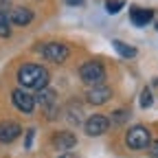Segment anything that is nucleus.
Instances as JSON below:
<instances>
[{"label": "nucleus", "mask_w": 158, "mask_h": 158, "mask_svg": "<svg viewBox=\"0 0 158 158\" xmlns=\"http://www.w3.org/2000/svg\"><path fill=\"white\" fill-rule=\"evenodd\" d=\"M48 70L40 64H22L18 68V84L24 90H42L48 86Z\"/></svg>", "instance_id": "1"}, {"label": "nucleus", "mask_w": 158, "mask_h": 158, "mask_svg": "<svg viewBox=\"0 0 158 158\" xmlns=\"http://www.w3.org/2000/svg\"><path fill=\"white\" fill-rule=\"evenodd\" d=\"M125 145L130 149H136V152H141V149H147L152 145V132L145 127V125H134L125 132Z\"/></svg>", "instance_id": "2"}, {"label": "nucleus", "mask_w": 158, "mask_h": 158, "mask_svg": "<svg viewBox=\"0 0 158 158\" xmlns=\"http://www.w3.org/2000/svg\"><path fill=\"white\" fill-rule=\"evenodd\" d=\"M79 77L86 86H99L106 81V68L101 62H86L79 68Z\"/></svg>", "instance_id": "3"}, {"label": "nucleus", "mask_w": 158, "mask_h": 158, "mask_svg": "<svg viewBox=\"0 0 158 158\" xmlns=\"http://www.w3.org/2000/svg\"><path fill=\"white\" fill-rule=\"evenodd\" d=\"M40 53H42V57L46 59V62H53V64H64L68 55H70V48L62 42H48L44 44L42 48H40Z\"/></svg>", "instance_id": "4"}, {"label": "nucleus", "mask_w": 158, "mask_h": 158, "mask_svg": "<svg viewBox=\"0 0 158 158\" xmlns=\"http://www.w3.org/2000/svg\"><path fill=\"white\" fill-rule=\"evenodd\" d=\"M11 101H13V106L20 112H24V114H33V110H35V97L29 94L24 88H15L11 92Z\"/></svg>", "instance_id": "5"}, {"label": "nucleus", "mask_w": 158, "mask_h": 158, "mask_svg": "<svg viewBox=\"0 0 158 158\" xmlns=\"http://www.w3.org/2000/svg\"><path fill=\"white\" fill-rule=\"evenodd\" d=\"M112 99V88L103 86V84H99V86H88L86 90V101L90 106H103L108 103Z\"/></svg>", "instance_id": "6"}, {"label": "nucleus", "mask_w": 158, "mask_h": 158, "mask_svg": "<svg viewBox=\"0 0 158 158\" xmlns=\"http://www.w3.org/2000/svg\"><path fill=\"white\" fill-rule=\"evenodd\" d=\"M84 130H86L88 136H103L110 130V121H108V116H103V114H92L84 123Z\"/></svg>", "instance_id": "7"}, {"label": "nucleus", "mask_w": 158, "mask_h": 158, "mask_svg": "<svg viewBox=\"0 0 158 158\" xmlns=\"http://www.w3.org/2000/svg\"><path fill=\"white\" fill-rule=\"evenodd\" d=\"M20 134H22V125H20L18 121H2L0 123V143L2 145L13 143Z\"/></svg>", "instance_id": "8"}, {"label": "nucleus", "mask_w": 158, "mask_h": 158, "mask_svg": "<svg viewBox=\"0 0 158 158\" xmlns=\"http://www.w3.org/2000/svg\"><path fill=\"white\" fill-rule=\"evenodd\" d=\"M75 145H77V136H75L73 132H68V130L57 132V134L53 136V147L59 149V152H68V149H73Z\"/></svg>", "instance_id": "9"}, {"label": "nucleus", "mask_w": 158, "mask_h": 158, "mask_svg": "<svg viewBox=\"0 0 158 158\" xmlns=\"http://www.w3.org/2000/svg\"><path fill=\"white\" fill-rule=\"evenodd\" d=\"M31 20H33V11L27 9V7H15L9 15V22L15 24V27H27Z\"/></svg>", "instance_id": "10"}, {"label": "nucleus", "mask_w": 158, "mask_h": 158, "mask_svg": "<svg viewBox=\"0 0 158 158\" xmlns=\"http://www.w3.org/2000/svg\"><path fill=\"white\" fill-rule=\"evenodd\" d=\"M152 11L149 9H141V7H132L130 9V20L134 27H147V22L152 20Z\"/></svg>", "instance_id": "11"}, {"label": "nucleus", "mask_w": 158, "mask_h": 158, "mask_svg": "<svg viewBox=\"0 0 158 158\" xmlns=\"http://www.w3.org/2000/svg\"><path fill=\"white\" fill-rule=\"evenodd\" d=\"M55 97H57V92H55V90H51V88L46 86V88L40 90V94L35 97V103H40L44 110H48V108L57 106V99H55Z\"/></svg>", "instance_id": "12"}, {"label": "nucleus", "mask_w": 158, "mask_h": 158, "mask_svg": "<svg viewBox=\"0 0 158 158\" xmlns=\"http://www.w3.org/2000/svg\"><path fill=\"white\" fill-rule=\"evenodd\" d=\"M112 46L116 48V53H118V55H121V57H125V59L136 57V48H134V46H130V44H125V42H121V40H114V42H112Z\"/></svg>", "instance_id": "13"}, {"label": "nucleus", "mask_w": 158, "mask_h": 158, "mask_svg": "<svg viewBox=\"0 0 158 158\" xmlns=\"http://www.w3.org/2000/svg\"><path fill=\"white\" fill-rule=\"evenodd\" d=\"M11 35V22L7 13H0V37H9Z\"/></svg>", "instance_id": "14"}, {"label": "nucleus", "mask_w": 158, "mask_h": 158, "mask_svg": "<svg viewBox=\"0 0 158 158\" xmlns=\"http://www.w3.org/2000/svg\"><path fill=\"white\" fill-rule=\"evenodd\" d=\"M127 116H130V114H127L125 110H116V112H112V116L108 118V121H110L112 125H121V123L127 121Z\"/></svg>", "instance_id": "15"}, {"label": "nucleus", "mask_w": 158, "mask_h": 158, "mask_svg": "<svg viewBox=\"0 0 158 158\" xmlns=\"http://www.w3.org/2000/svg\"><path fill=\"white\" fill-rule=\"evenodd\" d=\"M125 7V0H106V11L108 13H118Z\"/></svg>", "instance_id": "16"}, {"label": "nucleus", "mask_w": 158, "mask_h": 158, "mask_svg": "<svg viewBox=\"0 0 158 158\" xmlns=\"http://www.w3.org/2000/svg\"><path fill=\"white\" fill-rule=\"evenodd\" d=\"M154 103V97H152V92L145 88L143 92H141V108H149Z\"/></svg>", "instance_id": "17"}, {"label": "nucleus", "mask_w": 158, "mask_h": 158, "mask_svg": "<svg viewBox=\"0 0 158 158\" xmlns=\"http://www.w3.org/2000/svg\"><path fill=\"white\" fill-rule=\"evenodd\" d=\"M33 136H35V130H33V127H31V130H27V143H24V147H27V149H31Z\"/></svg>", "instance_id": "18"}, {"label": "nucleus", "mask_w": 158, "mask_h": 158, "mask_svg": "<svg viewBox=\"0 0 158 158\" xmlns=\"http://www.w3.org/2000/svg\"><path fill=\"white\" fill-rule=\"evenodd\" d=\"M149 154H152L154 158H158V141H154V143H152V149H149Z\"/></svg>", "instance_id": "19"}, {"label": "nucleus", "mask_w": 158, "mask_h": 158, "mask_svg": "<svg viewBox=\"0 0 158 158\" xmlns=\"http://www.w3.org/2000/svg\"><path fill=\"white\" fill-rule=\"evenodd\" d=\"M7 7H9V0H0V13H5Z\"/></svg>", "instance_id": "20"}, {"label": "nucleus", "mask_w": 158, "mask_h": 158, "mask_svg": "<svg viewBox=\"0 0 158 158\" xmlns=\"http://www.w3.org/2000/svg\"><path fill=\"white\" fill-rule=\"evenodd\" d=\"M66 2H68L70 7H79V5H84V0H66Z\"/></svg>", "instance_id": "21"}, {"label": "nucleus", "mask_w": 158, "mask_h": 158, "mask_svg": "<svg viewBox=\"0 0 158 158\" xmlns=\"http://www.w3.org/2000/svg\"><path fill=\"white\" fill-rule=\"evenodd\" d=\"M57 158H77V156H73V154H70V152H64V154H59V156H57Z\"/></svg>", "instance_id": "22"}]
</instances>
